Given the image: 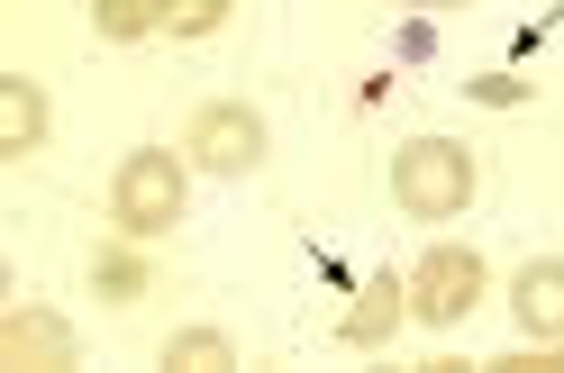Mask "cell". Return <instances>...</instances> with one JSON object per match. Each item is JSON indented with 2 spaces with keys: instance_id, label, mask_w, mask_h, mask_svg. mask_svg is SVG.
<instances>
[{
  "instance_id": "13",
  "label": "cell",
  "mask_w": 564,
  "mask_h": 373,
  "mask_svg": "<svg viewBox=\"0 0 564 373\" xmlns=\"http://www.w3.org/2000/svg\"><path fill=\"white\" fill-rule=\"evenodd\" d=\"M410 10H465V0H410Z\"/></svg>"
},
{
  "instance_id": "4",
  "label": "cell",
  "mask_w": 564,
  "mask_h": 373,
  "mask_svg": "<svg viewBox=\"0 0 564 373\" xmlns=\"http://www.w3.org/2000/svg\"><path fill=\"white\" fill-rule=\"evenodd\" d=\"M183 146H192V164H200L209 183H237V174H256V164H264V119L246 110V100H200Z\"/></svg>"
},
{
  "instance_id": "6",
  "label": "cell",
  "mask_w": 564,
  "mask_h": 373,
  "mask_svg": "<svg viewBox=\"0 0 564 373\" xmlns=\"http://www.w3.org/2000/svg\"><path fill=\"white\" fill-rule=\"evenodd\" d=\"M510 319L528 337H555V347H564V255H538V264L510 274Z\"/></svg>"
},
{
  "instance_id": "1",
  "label": "cell",
  "mask_w": 564,
  "mask_h": 373,
  "mask_svg": "<svg viewBox=\"0 0 564 373\" xmlns=\"http://www.w3.org/2000/svg\"><path fill=\"white\" fill-rule=\"evenodd\" d=\"M392 200H401V219H455L474 200V155L455 138H410L392 155Z\"/></svg>"
},
{
  "instance_id": "11",
  "label": "cell",
  "mask_w": 564,
  "mask_h": 373,
  "mask_svg": "<svg viewBox=\"0 0 564 373\" xmlns=\"http://www.w3.org/2000/svg\"><path fill=\"white\" fill-rule=\"evenodd\" d=\"M91 28L110 46H128V37H164V0H91Z\"/></svg>"
},
{
  "instance_id": "5",
  "label": "cell",
  "mask_w": 564,
  "mask_h": 373,
  "mask_svg": "<svg viewBox=\"0 0 564 373\" xmlns=\"http://www.w3.org/2000/svg\"><path fill=\"white\" fill-rule=\"evenodd\" d=\"M0 364H10V373H55V364H74V328H64L55 310H37V300H19V310L0 319Z\"/></svg>"
},
{
  "instance_id": "8",
  "label": "cell",
  "mask_w": 564,
  "mask_h": 373,
  "mask_svg": "<svg viewBox=\"0 0 564 373\" xmlns=\"http://www.w3.org/2000/svg\"><path fill=\"white\" fill-rule=\"evenodd\" d=\"M46 128H55V100L28 83V74H0V155H37L46 146Z\"/></svg>"
},
{
  "instance_id": "9",
  "label": "cell",
  "mask_w": 564,
  "mask_h": 373,
  "mask_svg": "<svg viewBox=\"0 0 564 373\" xmlns=\"http://www.w3.org/2000/svg\"><path fill=\"white\" fill-rule=\"evenodd\" d=\"M91 292L110 300V310L147 300V255H137V237H119V246H100V255H91Z\"/></svg>"
},
{
  "instance_id": "7",
  "label": "cell",
  "mask_w": 564,
  "mask_h": 373,
  "mask_svg": "<svg viewBox=\"0 0 564 373\" xmlns=\"http://www.w3.org/2000/svg\"><path fill=\"white\" fill-rule=\"evenodd\" d=\"M410 319V274H373L365 292H356V310L337 319V347H382Z\"/></svg>"
},
{
  "instance_id": "2",
  "label": "cell",
  "mask_w": 564,
  "mask_h": 373,
  "mask_svg": "<svg viewBox=\"0 0 564 373\" xmlns=\"http://www.w3.org/2000/svg\"><path fill=\"white\" fill-rule=\"evenodd\" d=\"M110 219H119V237H173L183 228V164H173L164 146H137L119 174H110Z\"/></svg>"
},
{
  "instance_id": "10",
  "label": "cell",
  "mask_w": 564,
  "mask_h": 373,
  "mask_svg": "<svg viewBox=\"0 0 564 373\" xmlns=\"http://www.w3.org/2000/svg\"><path fill=\"white\" fill-rule=\"evenodd\" d=\"M164 364H173V373H228L237 347H228L219 328H173V337H164Z\"/></svg>"
},
{
  "instance_id": "3",
  "label": "cell",
  "mask_w": 564,
  "mask_h": 373,
  "mask_svg": "<svg viewBox=\"0 0 564 373\" xmlns=\"http://www.w3.org/2000/svg\"><path fill=\"white\" fill-rule=\"evenodd\" d=\"M482 292H491V274H482V255H474V246H429V255L410 264V319H429V328L474 319V310H482Z\"/></svg>"
},
{
  "instance_id": "12",
  "label": "cell",
  "mask_w": 564,
  "mask_h": 373,
  "mask_svg": "<svg viewBox=\"0 0 564 373\" xmlns=\"http://www.w3.org/2000/svg\"><path fill=\"white\" fill-rule=\"evenodd\" d=\"M228 0H164V37H219Z\"/></svg>"
}]
</instances>
